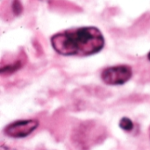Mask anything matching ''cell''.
<instances>
[{"mask_svg":"<svg viewBox=\"0 0 150 150\" xmlns=\"http://www.w3.org/2000/svg\"><path fill=\"white\" fill-rule=\"evenodd\" d=\"M0 150H15L14 149L12 148H10L8 146H5V145H1V148H0Z\"/></svg>","mask_w":150,"mask_h":150,"instance_id":"8992f818","label":"cell"},{"mask_svg":"<svg viewBox=\"0 0 150 150\" xmlns=\"http://www.w3.org/2000/svg\"><path fill=\"white\" fill-rule=\"evenodd\" d=\"M148 58H149V60L150 61V52H149V54H148Z\"/></svg>","mask_w":150,"mask_h":150,"instance_id":"52a82bcc","label":"cell"},{"mask_svg":"<svg viewBox=\"0 0 150 150\" xmlns=\"http://www.w3.org/2000/svg\"><path fill=\"white\" fill-rule=\"evenodd\" d=\"M39 126L36 120H23L11 123L4 128V134L11 138H25L31 134Z\"/></svg>","mask_w":150,"mask_h":150,"instance_id":"3957f363","label":"cell"},{"mask_svg":"<svg viewBox=\"0 0 150 150\" xmlns=\"http://www.w3.org/2000/svg\"><path fill=\"white\" fill-rule=\"evenodd\" d=\"M120 127L125 130V131H127V132H130L133 130L134 128V123L133 121L128 119V118H122L120 121Z\"/></svg>","mask_w":150,"mask_h":150,"instance_id":"277c9868","label":"cell"},{"mask_svg":"<svg viewBox=\"0 0 150 150\" xmlns=\"http://www.w3.org/2000/svg\"><path fill=\"white\" fill-rule=\"evenodd\" d=\"M133 76L132 69L127 65H118L105 69L101 78L108 85H122L128 82Z\"/></svg>","mask_w":150,"mask_h":150,"instance_id":"7a4b0ae2","label":"cell"},{"mask_svg":"<svg viewBox=\"0 0 150 150\" xmlns=\"http://www.w3.org/2000/svg\"><path fill=\"white\" fill-rule=\"evenodd\" d=\"M105 38L95 26L71 28L54 34L51 44L54 51L64 56H89L100 52Z\"/></svg>","mask_w":150,"mask_h":150,"instance_id":"6da1fadb","label":"cell"},{"mask_svg":"<svg viewBox=\"0 0 150 150\" xmlns=\"http://www.w3.org/2000/svg\"><path fill=\"white\" fill-rule=\"evenodd\" d=\"M12 9L15 14L18 15L22 12V4L19 0H14L12 4Z\"/></svg>","mask_w":150,"mask_h":150,"instance_id":"5b68a950","label":"cell"}]
</instances>
